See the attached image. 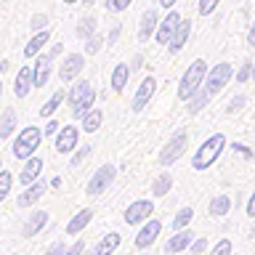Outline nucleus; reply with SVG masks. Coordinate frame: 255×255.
Instances as JSON below:
<instances>
[{
  "label": "nucleus",
  "mask_w": 255,
  "mask_h": 255,
  "mask_svg": "<svg viewBox=\"0 0 255 255\" xmlns=\"http://www.w3.org/2000/svg\"><path fill=\"white\" fill-rule=\"evenodd\" d=\"M231 75H234V67H231V64H215V67L210 69V75H207V83H205V88L202 91H197L194 96H191V104H189V109H191V115H197L199 109L205 107L207 101L213 99V96H218L223 88H226V83L231 80Z\"/></svg>",
  "instance_id": "obj_1"
},
{
  "label": "nucleus",
  "mask_w": 255,
  "mask_h": 255,
  "mask_svg": "<svg viewBox=\"0 0 255 255\" xmlns=\"http://www.w3.org/2000/svg\"><path fill=\"white\" fill-rule=\"evenodd\" d=\"M69 99V107H72V115L75 117H85L88 112L93 109V101H96V91L88 80H80V83L72 85V91L67 93Z\"/></svg>",
  "instance_id": "obj_2"
},
{
  "label": "nucleus",
  "mask_w": 255,
  "mask_h": 255,
  "mask_svg": "<svg viewBox=\"0 0 255 255\" xmlns=\"http://www.w3.org/2000/svg\"><path fill=\"white\" fill-rule=\"evenodd\" d=\"M223 146H226V138H223V133H213L210 138H207L202 146L197 149L194 159H191V165H194V170H205V167H210L215 159L221 157Z\"/></svg>",
  "instance_id": "obj_3"
},
{
  "label": "nucleus",
  "mask_w": 255,
  "mask_h": 255,
  "mask_svg": "<svg viewBox=\"0 0 255 255\" xmlns=\"http://www.w3.org/2000/svg\"><path fill=\"white\" fill-rule=\"evenodd\" d=\"M205 75H207V64H205L202 59H197V61H194V64H191V67L186 69V75L181 77V85H178V99L189 101L191 96H194V93L199 91V85H202Z\"/></svg>",
  "instance_id": "obj_4"
},
{
  "label": "nucleus",
  "mask_w": 255,
  "mask_h": 255,
  "mask_svg": "<svg viewBox=\"0 0 255 255\" xmlns=\"http://www.w3.org/2000/svg\"><path fill=\"white\" fill-rule=\"evenodd\" d=\"M43 135L45 133L40 130V128H21V133L16 135V141H13V157L16 159H29L37 151Z\"/></svg>",
  "instance_id": "obj_5"
},
{
  "label": "nucleus",
  "mask_w": 255,
  "mask_h": 255,
  "mask_svg": "<svg viewBox=\"0 0 255 255\" xmlns=\"http://www.w3.org/2000/svg\"><path fill=\"white\" fill-rule=\"evenodd\" d=\"M115 175H117L115 165H104V167H99V170L93 173V178L88 181L85 191H88L91 197H99L101 191H107V189L112 186V181H115Z\"/></svg>",
  "instance_id": "obj_6"
},
{
  "label": "nucleus",
  "mask_w": 255,
  "mask_h": 255,
  "mask_svg": "<svg viewBox=\"0 0 255 255\" xmlns=\"http://www.w3.org/2000/svg\"><path fill=\"white\" fill-rule=\"evenodd\" d=\"M186 138H189L186 130H175V135L165 143V149L159 151V162H162V165H173L175 159L186 151Z\"/></svg>",
  "instance_id": "obj_7"
},
{
  "label": "nucleus",
  "mask_w": 255,
  "mask_h": 255,
  "mask_svg": "<svg viewBox=\"0 0 255 255\" xmlns=\"http://www.w3.org/2000/svg\"><path fill=\"white\" fill-rule=\"evenodd\" d=\"M85 67V56L83 53H69V56H64V61H61V67H59V77H61V83H72L80 72H83Z\"/></svg>",
  "instance_id": "obj_8"
},
{
  "label": "nucleus",
  "mask_w": 255,
  "mask_h": 255,
  "mask_svg": "<svg viewBox=\"0 0 255 255\" xmlns=\"http://www.w3.org/2000/svg\"><path fill=\"white\" fill-rule=\"evenodd\" d=\"M59 53H61V45H56L45 56H40V59H37V64H35V88H43L48 83V77H51V64H53V59Z\"/></svg>",
  "instance_id": "obj_9"
},
{
  "label": "nucleus",
  "mask_w": 255,
  "mask_h": 255,
  "mask_svg": "<svg viewBox=\"0 0 255 255\" xmlns=\"http://www.w3.org/2000/svg\"><path fill=\"white\" fill-rule=\"evenodd\" d=\"M77 138H80V128L64 125L61 130L56 133V151H59V154H69V151L77 146Z\"/></svg>",
  "instance_id": "obj_10"
},
{
  "label": "nucleus",
  "mask_w": 255,
  "mask_h": 255,
  "mask_svg": "<svg viewBox=\"0 0 255 255\" xmlns=\"http://www.w3.org/2000/svg\"><path fill=\"white\" fill-rule=\"evenodd\" d=\"M149 213H154V205L149 199H138V202L128 205L125 210V223L133 226V223H141V221H149Z\"/></svg>",
  "instance_id": "obj_11"
},
{
  "label": "nucleus",
  "mask_w": 255,
  "mask_h": 255,
  "mask_svg": "<svg viewBox=\"0 0 255 255\" xmlns=\"http://www.w3.org/2000/svg\"><path fill=\"white\" fill-rule=\"evenodd\" d=\"M32 88H35V67H21L19 75H16V83H13L16 99H27Z\"/></svg>",
  "instance_id": "obj_12"
},
{
  "label": "nucleus",
  "mask_w": 255,
  "mask_h": 255,
  "mask_svg": "<svg viewBox=\"0 0 255 255\" xmlns=\"http://www.w3.org/2000/svg\"><path fill=\"white\" fill-rule=\"evenodd\" d=\"M154 91H157V80L154 77H143L141 80V85H138V91H135V96H133V112H141L143 107L149 104V99L154 96Z\"/></svg>",
  "instance_id": "obj_13"
},
{
  "label": "nucleus",
  "mask_w": 255,
  "mask_h": 255,
  "mask_svg": "<svg viewBox=\"0 0 255 255\" xmlns=\"http://www.w3.org/2000/svg\"><path fill=\"white\" fill-rule=\"evenodd\" d=\"M40 173H43V159L32 154V157L27 159V162H24L21 173H19V181H21V186H29V183H35Z\"/></svg>",
  "instance_id": "obj_14"
},
{
  "label": "nucleus",
  "mask_w": 255,
  "mask_h": 255,
  "mask_svg": "<svg viewBox=\"0 0 255 255\" xmlns=\"http://www.w3.org/2000/svg\"><path fill=\"white\" fill-rule=\"evenodd\" d=\"M45 189H48V183H45V181H35V183H29V186L19 194V199H16V202H19V207H29V205H35L37 199L45 194Z\"/></svg>",
  "instance_id": "obj_15"
},
{
  "label": "nucleus",
  "mask_w": 255,
  "mask_h": 255,
  "mask_svg": "<svg viewBox=\"0 0 255 255\" xmlns=\"http://www.w3.org/2000/svg\"><path fill=\"white\" fill-rule=\"evenodd\" d=\"M178 24H181V16L175 11H170L162 19V24H159V29H157V40H159V43H162V45L170 43V37H173V32L178 29Z\"/></svg>",
  "instance_id": "obj_16"
},
{
  "label": "nucleus",
  "mask_w": 255,
  "mask_h": 255,
  "mask_svg": "<svg viewBox=\"0 0 255 255\" xmlns=\"http://www.w3.org/2000/svg\"><path fill=\"white\" fill-rule=\"evenodd\" d=\"M48 223V213L45 210H40V213H32L27 221L21 223V237H35L40 229H43Z\"/></svg>",
  "instance_id": "obj_17"
},
{
  "label": "nucleus",
  "mask_w": 255,
  "mask_h": 255,
  "mask_svg": "<svg viewBox=\"0 0 255 255\" xmlns=\"http://www.w3.org/2000/svg\"><path fill=\"white\" fill-rule=\"evenodd\" d=\"M159 229H162V226H159V221H149L146 226L138 231V237H135V247H141V250H143V247L154 245V239L159 237Z\"/></svg>",
  "instance_id": "obj_18"
},
{
  "label": "nucleus",
  "mask_w": 255,
  "mask_h": 255,
  "mask_svg": "<svg viewBox=\"0 0 255 255\" xmlns=\"http://www.w3.org/2000/svg\"><path fill=\"white\" fill-rule=\"evenodd\" d=\"M157 21H159V16H157L154 8L143 11V16H141V29H138V37H141V40H149L151 35H154V29H157Z\"/></svg>",
  "instance_id": "obj_19"
},
{
  "label": "nucleus",
  "mask_w": 255,
  "mask_h": 255,
  "mask_svg": "<svg viewBox=\"0 0 255 255\" xmlns=\"http://www.w3.org/2000/svg\"><path fill=\"white\" fill-rule=\"evenodd\" d=\"M91 221H93V210H91V207H85V210H80L75 218L67 223V229H64V231H67V234H80V231H83Z\"/></svg>",
  "instance_id": "obj_20"
},
{
  "label": "nucleus",
  "mask_w": 255,
  "mask_h": 255,
  "mask_svg": "<svg viewBox=\"0 0 255 255\" xmlns=\"http://www.w3.org/2000/svg\"><path fill=\"white\" fill-rule=\"evenodd\" d=\"M189 242H191V234L189 231H178V234H173L170 239H167V245H165V253L167 255H175V253H181V250H186L189 247Z\"/></svg>",
  "instance_id": "obj_21"
},
{
  "label": "nucleus",
  "mask_w": 255,
  "mask_h": 255,
  "mask_svg": "<svg viewBox=\"0 0 255 255\" xmlns=\"http://www.w3.org/2000/svg\"><path fill=\"white\" fill-rule=\"evenodd\" d=\"M189 32H191V24L189 21H181L178 24V29L173 32V37H170V53H178L183 45H186V40H189Z\"/></svg>",
  "instance_id": "obj_22"
},
{
  "label": "nucleus",
  "mask_w": 255,
  "mask_h": 255,
  "mask_svg": "<svg viewBox=\"0 0 255 255\" xmlns=\"http://www.w3.org/2000/svg\"><path fill=\"white\" fill-rule=\"evenodd\" d=\"M48 37H51V35H48V29H37V35H35V37H32L29 43H27V48H24V56H27V59H32V56H37V53L45 48Z\"/></svg>",
  "instance_id": "obj_23"
},
{
  "label": "nucleus",
  "mask_w": 255,
  "mask_h": 255,
  "mask_svg": "<svg viewBox=\"0 0 255 255\" xmlns=\"http://www.w3.org/2000/svg\"><path fill=\"white\" fill-rule=\"evenodd\" d=\"M128 77H130V67H128V64H117L115 72H112V88H115L117 93H120V91H125Z\"/></svg>",
  "instance_id": "obj_24"
},
{
  "label": "nucleus",
  "mask_w": 255,
  "mask_h": 255,
  "mask_svg": "<svg viewBox=\"0 0 255 255\" xmlns=\"http://www.w3.org/2000/svg\"><path fill=\"white\" fill-rule=\"evenodd\" d=\"M117 245H120V234H115V231H109V234L104 237L99 245H96L93 255H112V253L117 250Z\"/></svg>",
  "instance_id": "obj_25"
},
{
  "label": "nucleus",
  "mask_w": 255,
  "mask_h": 255,
  "mask_svg": "<svg viewBox=\"0 0 255 255\" xmlns=\"http://www.w3.org/2000/svg\"><path fill=\"white\" fill-rule=\"evenodd\" d=\"M16 130V112L13 109H5L0 115V138H8Z\"/></svg>",
  "instance_id": "obj_26"
},
{
  "label": "nucleus",
  "mask_w": 255,
  "mask_h": 255,
  "mask_svg": "<svg viewBox=\"0 0 255 255\" xmlns=\"http://www.w3.org/2000/svg\"><path fill=\"white\" fill-rule=\"evenodd\" d=\"M170 189H173V175H170V173L157 175L154 183H151V191H154V197H165Z\"/></svg>",
  "instance_id": "obj_27"
},
{
  "label": "nucleus",
  "mask_w": 255,
  "mask_h": 255,
  "mask_svg": "<svg viewBox=\"0 0 255 255\" xmlns=\"http://www.w3.org/2000/svg\"><path fill=\"white\" fill-rule=\"evenodd\" d=\"M101 120H104L101 109H91V112L83 117V130H85V133H96V130L101 128Z\"/></svg>",
  "instance_id": "obj_28"
},
{
  "label": "nucleus",
  "mask_w": 255,
  "mask_h": 255,
  "mask_svg": "<svg viewBox=\"0 0 255 255\" xmlns=\"http://www.w3.org/2000/svg\"><path fill=\"white\" fill-rule=\"evenodd\" d=\"M93 35H96V19L93 16H83L80 24H77V37L80 40H91Z\"/></svg>",
  "instance_id": "obj_29"
},
{
  "label": "nucleus",
  "mask_w": 255,
  "mask_h": 255,
  "mask_svg": "<svg viewBox=\"0 0 255 255\" xmlns=\"http://www.w3.org/2000/svg\"><path fill=\"white\" fill-rule=\"evenodd\" d=\"M61 101H64V91H56L51 99H48L45 104H43V109H40V117H51L56 109L61 107Z\"/></svg>",
  "instance_id": "obj_30"
},
{
  "label": "nucleus",
  "mask_w": 255,
  "mask_h": 255,
  "mask_svg": "<svg viewBox=\"0 0 255 255\" xmlns=\"http://www.w3.org/2000/svg\"><path fill=\"white\" fill-rule=\"evenodd\" d=\"M229 207H231V199H229L226 194H218V197L210 199V213H213V215H226Z\"/></svg>",
  "instance_id": "obj_31"
},
{
  "label": "nucleus",
  "mask_w": 255,
  "mask_h": 255,
  "mask_svg": "<svg viewBox=\"0 0 255 255\" xmlns=\"http://www.w3.org/2000/svg\"><path fill=\"white\" fill-rule=\"evenodd\" d=\"M191 215H194V210H191V207H181L178 215L173 218V229H175V231H181L183 226H186V223H191Z\"/></svg>",
  "instance_id": "obj_32"
},
{
  "label": "nucleus",
  "mask_w": 255,
  "mask_h": 255,
  "mask_svg": "<svg viewBox=\"0 0 255 255\" xmlns=\"http://www.w3.org/2000/svg\"><path fill=\"white\" fill-rule=\"evenodd\" d=\"M11 173H8V170H0V202H3V199L8 197V194H11Z\"/></svg>",
  "instance_id": "obj_33"
},
{
  "label": "nucleus",
  "mask_w": 255,
  "mask_h": 255,
  "mask_svg": "<svg viewBox=\"0 0 255 255\" xmlns=\"http://www.w3.org/2000/svg\"><path fill=\"white\" fill-rule=\"evenodd\" d=\"M133 0H104V5H107V11H125L128 5H130Z\"/></svg>",
  "instance_id": "obj_34"
},
{
  "label": "nucleus",
  "mask_w": 255,
  "mask_h": 255,
  "mask_svg": "<svg viewBox=\"0 0 255 255\" xmlns=\"http://www.w3.org/2000/svg\"><path fill=\"white\" fill-rule=\"evenodd\" d=\"M210 255H231V242H229V239H221Z\"/></svg>",
  "instance_id": "obj_35"
},
{
  "label": "nucleus",
  "mask_w": 255,
  "mask_h": 255,
  "mask_svg": "<svg viewBox=\"0 0 255 255\" xmlns=\"http://www.w3.org/2000/svg\"><path fill=\"white\" fill-rule=\"evenodd\" d=\"M221 0H199V13L202 16H207V13H213V8L218 5Z\"/></svg>",
  "instance_id": "obj_36"
},
{
  "label": "nucleus",
  "mask_w": 255,
  "mask_h": 255,
  "mask_svg": "<svg viewBox=\"0 0 255 255\" xmlns=\"http://www.w3.org/2000/svg\"><path fill=\"white\" fill-rule=\"evenodd\" d=\"M67 250H69V247H64V242H53V245L45 250V255H64Z\"/></svg>",
  "instance_id": "obj_37"
},
{
  "label": "nucleus",
  "mask_w": 255,
  "mask_h": 255,
  "mask_svg": "<svg viewBox=\"0 0 255 255\" xmlns=\"http://www.w3.org/2000/svg\"><path fill=\"white\" fill-rule=\"evenodd\" d=\"M85 43H88V45H85V51H88V53H96V51H99V48H101V43H104V40L93 35L91 40H85Z\"/></svg>",
  "instance_id": "obj_38"
},
{
  "label": "nucleus",
  "mask_w": 255,
  "mask_h": 255,
  "mask_svg": "<svg viewBox=\"0 0 255 255\" xmlns=\"http://www.w3.org/2000/svg\"><path fill=\"white\" fill-rule=\"evenodd\" d=\"M91 157V146H85V149H80L75 157H72V165H80V162H85V159Z\"/></svg>",
  "instance_id": "obj_39"
},
{
  "label": "nucleus",
  "mask_w": 255,
  "mask_h": 255,
  "mask_svg": "<svg viewBox=\"0 0 255 255\" xmlns=\"http://www.w3.org/2000/svg\"><path fill=\"white\" fill-rule=\"evenodd\" d=\"M45 24H48L45 13H35V16H32V27H35V29H45Z\"/></svg>",
  "instance_id": "obj_40"
},
{
  "label": "nucleus",
  "mask_w": 255,
  "mask_h": 255,
  "mask_svg": "<svg viewBox=\"0 0 255 255\" xmlns=\"http://www.w3.org/2000/svg\"><path fill=\"white\" fill-rule=\"evenodd\" d=\"M250 75H253V64H245V67L239 69V75H237V80H239V83H245V80L250 77Z\"/></svg>",
  "instance_id": "obj_41"
},
{
  "label": "nucleus",
  "mask_w": 255,
  "mask_h": 255,
  "mask_svg": "<svg viewBox=\"0 0 255 255\" xmlns=\"http://www.w3.org/2000/svg\"><path fill=\"white\" fill-rule=\"evenodd\" d=\"M59 130H61V125L56 123V120H51V123L43 128V133H45V135H53V133H59Z\"/></svg>",
  "instance_id": "obj_42"
},
{
  "label": "nucleus",
  "mask_w": 255,
  "mask_h": 255,
  "mask_svg": "<svg viewBox=\"0 0 255 255\" xmlns=\"http://www.w3.org/2000/svg\"><path fill=\"white\" fill-rule=\"evenodd\" d=\"M83 250H85V242H75V245H72V247H69V250L64 253V255H80Z\"/></svg>",
  "instance_id": "obj_43"
},
{
  "label": "nucleus",
  "mask_w": 255,
  "mask_h": 255,
  "mask_svg": "<svg viewBox=\"0 0 255 255\" xmlns=\"http://www.w3.org/2000/svg\"><path fill=\"white\" fill-rule=\"evenodd\" d=\"M245 104V96H237V99H231L229 101V112H234V109H239Z\"/></svg>",
  "instance_id": "obj_44"
},
{
  "label": "nucleus",
  "mask_w": 255,
  "mask_h": 255,
  "mask_svg": "<svg viewBox=\"0 0 255 255\" xmlns=\"http://www.w3.org/2000/svg\"><path fill=\"white\" fill-rule=\"evenodd\" d=\"M117 37H120V24H115V27H112L109 37H107V43H109V45H112V43H117Z\"/></svg>",
  "instance_id": "obj_45"
},
{
  "label": "nucleus",
  "mask_w": 255,
  "mask_h": 255,
  "mask_svg": "<svg viewBox=\"0 0 255 255\" xmlns=\"http://www.w3.org/2000/svg\"><path fill=\"white\" fill-rule=\"evenodd\" d=\"M247 215H250V218H255V191H253V197L247 199Z\"/></svg>",
  "instance_id": "obj_46"
},
{
  "label": "nucleus",
  "mask_w": 255,
  "mask_h": 255,
  "mask_svg": "<svg viewBox=\"0 0 255 255\" xmlns=\"http://www.w3.org/2000/svg\"><path fill=\"white\" fill-rule=\"evenodd\" d=\"M205 247H207V242H205V239H199V242H194V247H191V253H202Z\"/></svg>",
  "instance_id": "obj_47"
},
{
  "label": "nucleus",
  "mask_w": 255,
  "mask_h": 255,
  "mask_svg": "<svg viewBox=\"0 0 255 255\" xmlns=\"http://www.w3.org/2000/svg\"><path fill=\"white\" fill-rule=\"evenodd\" d=\"M247 43H250V45H255V24L250 27V35H247Z\"/></svg>",
  "instance_id": "obj_48"
},
{
  "label": "nucleus",
  "mask_w": 255,
  "mask_h": 255,
  "mask_svg": "<svg viewBox=\"0 0 255 255\" xmlns=\"http://www.w3.org/2000/svg\"><path fill=\"white\" fill-rule=\"evenodd\" d=\"M159 3H162V5H165V8H170V5H173V3H175V0H159Z\"/></svg>",
  "instance_id": "obj_49"
},
{
  "label": "nucleus",
  "mask_w": 255,
  "mask_h": 255,
  "mask_svg": "<svg viewBox=\"0 0 255 255\" xmlns=\"http://www.w3.org/2000/svg\"><path fill=\"white\" fill-rule=\"evenodd\" d=\"M64 3H69V5H72V3H80V0H64Z\"/></svg>",
  "instance_id": "obj_50"
},
{
  "label": "nucleus",
  "mask_w": 255,
  "mask_h": 255,
  "mask_svg": "<svg viewBox=\"0 0 255 255\" xmlns=\"http://www.w3.org/2000/svg\"><path fill=\"white\" fill-rule=\"evenodd\" d=\"M253 80H255V64H253Z\"/></svg>",
  "instance_id": "obj_51"
},
{
  "label": "nucleus",
  "mask_w": 255,
  "mask_h": 255,
  "mask_svg": "<svg viewBox=\"0 0 255 255\" xmlns=\"http://www.w3.org/2000/svg\"><path fill=\"white\" fill-rule=\"evenodd\" d=\"M0 96H3V83H0Z\"/></svg>",
  "instance_id": "obj_52"
},
{
  "label": "nucleus",
  "mask_w": 255,
  "mask_h": 255,
  "mask_svg": "<svg viewBox=\"0 0 255 255\" xmlns=\"http://www.w3.org/2000/svg\"><path fill=\"white\" fill-rule=\"evenodd\" d=\"M85 3H96V0H85Z\"/></svg>",
  "instance_id": "obj_53"
},
{
  "label": "nucleus",
  "mask_w": 255,
  "mask_h": 255,
  "mask_svg": "<svg viewBox=\"0 0 255 255\" xmlns=\"http://www.w3.org/2000/svg\"><path fill=\"white\" fill-rule=\"evenodd\" d=\"M0 170H3V162H0Z\"/></svg>",
  "instance_id": "obj_54"
}]
</instances>
